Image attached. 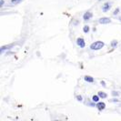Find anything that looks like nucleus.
<instances>
[{
	"instance_id": "obj_16",
	"label": "nucleus",
	"mask_w": 121,
	"mask_h": 121,
	"mask_svg": "<svg viewBox=\"0 0 121 121\" xmlns=\"http://www.w3.org/2000/svg\"><path fill=\"white\" fill-rule=\"evenodd\" d=\"M77 99L78 101H82L83 100V97H82V96H77Z\"/></svg>"
},
{
	"instance_id": "obj_17",
	"label": "nucleus",
	"mask_w": 121,
	"mask_h": 121,
	"mask_svg": "<svg viewBox=\"0 0 121 121\" xmlns=\"http://www.w3.org/2000/svg\"><path fill=\"white\" fill-rule=\"evenodd\" d=\"M0 6H1V7L4 6V0H1L0 1Z\"/></svg>"
},
{
	"instance_id": "obj_18",
	"label": "nucleus",
	"mask_w": 121,
	"mask_h": 121,
	"mask_svg": "<svg viewBox=\"0 0 121 121\" xmlns=\"http://www.w3.org/2000/svg\"><path fill=\"white\" fill-rule=\"evenodd\" d=\"M118 19H119V21H120V22H121V16H120V17H118Z\"/></svg>"
},
{
	"instance_id": "obj_3",
	"label": "nucleus",
	"mask_w": 121,
	"mask_h": 121,
	"mask_svg": "<svg viewBox=\"0 0 121 121\" xmlns=\"http://www.w3.org/2000/svg\"><path fill=\"white\" fill-rule=\"evenodd\" d=\"M77 44H78V46L79 48H84L86 47L85 40H84V38H82V37H78V38L77 39Z\"/></svg>"
},
{
	"instance_id": "obj_9",
	"label": "nucleus",
	"mask_w": 121,
	"mask_h": 121,
	"mask_svg": "<svg viewBox=\"0 0 121 121\" xmlns=\"http://www.w3.org/2000/svg\"><path fill=\"white\" fill-rule=\"evenodd\" d=\"M99 99H100V97H99L98 95H94V96L92 97V101L95 102V103L99 102Z\"/></svg>"
},
{
	"instance_id": "obj_5",
	"label": "nucleus",
	"mask_w": 121,
	"mask_h": 121,
	"mask_svg": "<svg viewBox=\"0 0 121 121\" xmlns=\"http://www.w3.org/2000/svg\"><path fill=\"white\" fill-rule=\"evenodd\" d=\"M111 8V3H105L103 5V6H102V11L103 12H108V11H109V9Z\"/></svg>"
},
{
	"instance_id": "obj_2",
	"label": "nucleus",
	"mask_w": 121,
	"mask_h": 121,
	"mask_svg": "<svg viewBox=\"0 0 121 121\" xmlns=\"http://www.w3.org/2000/svg\"><path fill=\"white\" fill-rule=\"evenodd\" d=\"M98 23L102 25H107L111 23V19L109 17H101L98 19Z\"/></svg>"
},
{
	"instance_id": "obj_12",
	"label": "nucleus",
	"mask_w": 121,
	"mask_h": 121,
	"mask_svg": "<svg viewBox=\"0 0 121 121\" xmlns=\"http://www.w3.org/2000/svg\"><path fill=\"white\" fill-rule=\"evenodd\" d=\"M22 0H11V4L12 5H17V4H19Z\"/></svg>"
},
{
	"instance_id": "obj_15",
	"label": "nucleus",
	"mask_w": 121,
	"mask_h": 121,
	"mask_svg": "<svg viewBox=\"0 0 121 121\" xmlns=\"http://www.w3.org/2000/svg\"><path fill=\"white\" fill-rule=\"evenodd\" d=\"M112 95H113V96H117H117L119 95V93H118L117 91H112Z\"/></svg>"
},
{
	"instance_id": "obj_7",
	"label": "nucleus",
	"mask_w": 121,
	"mask_h": 121,
	"mask_svg": "<svg viewBox=\"0 0 121 121\" xmlns=\"http://www.w3.org/2000/svg\"><path fill=\"white\" fill-rule=\"evenodd\" d=\"M13 45H8V46H4V47H2L1 48V54H3L4 52H5V50L6 49H10V48H12Z\"/></svg>"
},
{
	"instance_id": "obj_11",
	"label": "nucleus",
	"mask_w": 121,
	"mask_h": 121,
	"mask_svg": "<svg viewBox=\"0 0 121 121\" xmlns=\"http://www.w3.org/2000/svg\"><path fill=\"white\" fill-rule=\"evenodd\" d=\"M89 30H90V28H89V26H84V27H83V31H84V33H86V34H87L88 32H89Z\"/></svg>"
},
{
	"instance_id": "obj_19",
	"label": "nucleus",
	"mask_w": 121,
	"mask_h": 121,
	"mask_svg": "<svg viewBox=\"0 0 121 121\" xmlns=\"http://www.w3.org/2000/svg\"><path fill=\"white\" fill-rule=\"evenodd\" d=\"M98 1H101V0H98Z\"/></svg>"
},
{
	"instance_id": "obj_1",
	"label": "nucleus",
	"mask_w": 121,
	"mask_h": 121,
	"mask_svg": "<svg viewBox=\"0 0 121 121\" xmlns=\"http://www.w3.org/2000/svg\"><path fill=\"white\" fill-rule=\"evenodd\" d=\"M105 46V43L103 41H96V42L92 43L90 45V49L91 50H100L101 48H103Z\"/></svg>"
},
{
	"instance_id": "obj_8",
	"label": "nucleus",
	"mask_w": 121,
	"mask_h": 121,
	"mask_svg": "<svg viewBox=\"0 0 121 121\" xmlns=\"http://www.w3.org/2000/svg\"><path fill=\"white\" fill-rule=\"evenodd\" d=\"M84 79H85L86 82H88V83H93L94 82V78L92 77H90V76H86L85 78H84Z\"/></svg>"
},
{
	"instance_id": "obj_13",
	"label": "nucleus",
	"mask_w": 121,
	"mask_h": 121,
	"mask_svg": "<svg viewBox=\"0 0 121 121\" xmlns=\"http://www.w3.org/2000/svg\"><path fill=\"white\" fill-rule=\"evenodd\" d=\"M117 46V42L116 40H113V41L111 42V47H112V48H116Z\"/></svg>"
},
{
	"instance_id": "obj_10",
	"label": "nucleus",
	"mask_w": 121,
	"mask_h": 121,
	"mask_svg": "<svg viewBox=\"0 0 121 121\" xmlns=\"http://www.w3.org/2000/svg\"><path fill=\"white\" fill-rule=\"evenodd\" d=\"M97 95L100 97V98H102V99H104V98H106V97H108V95H107L105 92H102V91H99Z\"/></svg>"
},
{
	"instance_id": "obj_4",
	"label": "nucleus",
	"mask_w": 121,
	"mask_h": 121,
	"mask_svg": "<svg viewBox=\"0 0 121 121\" xmlns=\"http://www.w3.org/2000/svg\"><path fill=\"white\" fill-rule=\"evenodd\" d=\"M93 17V14L90 12V11H87V12H86L84 15H83V19L85 20V21H88V20H90L91 18Z\"/></svg>"
},
{
	"instance_id": "obj_6",
	"label": "nucleus",
	"mask_w": 121,
	"mask_h": 121,
	"mask_svg": "<svg viewBox=\"0 0 121 121\" xmlns=\"http://www.w3.org/2000/svg\"><path fill=\"white\" fill-rule=\"evenodd\" d=\"M96 107H97V108L98 110H104V109L106 108V104L104 103V102H97Z\"/></svg>"
},
{
	"instance_id": "obj_14",
	"label": "nucleus",
	"mask_w": 121,
	"mask_h": 121,
	"mask_svg": "<svg viewBox=\"0 0 121 121\" xmlns=\"http://www.w3.org/2000/svg\"><path fill=\"white\" fill-rule=\"evenodd\" d=\"M119 10H120L119 8H117V9H115V11L113 12V15H114V16H116V15H117V14L119 13Z\"/></svg>"
}]
</instances>
